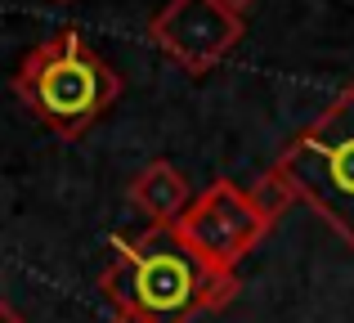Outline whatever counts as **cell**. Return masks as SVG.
Wrapping results in <instances>:
<instances>
[{
	"label": "cell",
	"instance_id": "cell-1",
	"mask_svg": "<svg viewBox=\"0 0 354 323\" xmlns=\"http://www.w3.org/2000/svg\"><path fill=\"white\" fill-rule=\"evenodd\" d=\"M117 256L99 274L113 323H193L238 297V274L211 270L175 229L113 238Z\"/></svg>",
	"mask_w": 354,
	"mask_h": 323
},
{
	"label": "cell",
	"instance_id": "cell-9",
	"mask_svg": "<svg viewBox=\"0 0 354 323\" xmlns=\"http://www.w3.org/2000/svg\"><path fill=\"white\" fill-rule=\"evenodd\" d=\"M220 5H225V9H229V14H238V18H247V14H251V9H256V5H260V0H220Z\"/></svg>",
	"mask_w": 354,
	"mask_h": 323
},
{
	"label": "cell",
	"instance_id": "cell-2",
	"mask_svg": "<svg viewBox=\"0 0 354 323\" xmlns=\"http://www.w3.org/2000/svg\"><path fill=\"white\" fill-rule=\"evenodd\" d=\"M14 95L54 135L77 140L121 99V72L77 27H59L50 41L23 54L14 72Z\"/></svg>",
	"mask_w": 354,
	"mask_h": 323
},
{
	"label": "cell",
	"instance_id": "cell-7",
	"mask_svg": "<svg viewBox=\"0 0 354 323\" xmlns=\"http://www.w3.org/2000/svg\"><path fill=\"white\" fill-rule=\"evenodd\" d=\"M251 198H256L260 207H265L269 216L278 220V216H283V211H287V207L296 202V189H292V184L283 180V171H278V166H269V171L260 175L256 184H251Z\"/></svg>",
	"mask_w": 354,
	"mask_h": 323
},
{
	"label": "cell",
	"instance_id": "cell-8",
	"mask_svg": "<svg viewBox=\"0 0 354 323\" xmlns=\"http://www.w3.org/2000/svg\"><path fill=\"white\" fill-rule=\"evenodd\" d=\"M0 323H27V315L14 306V301H5V297H0Z\"/></svg>",
	"mask_w": 354,
	"mask_h": 323
},
{
	"label": "cell",
	"instance_id": "cell-6",
	"mask_svg": "<svg viewBox=\"0 0 354 323\" xmlns=\"http://www.w3.org/2000/svg\"><path fill=\"white\" fill-rule=\"evenodd\" d=\"M193 198H198V193L189 189L184 171L171 166L166 158L148 162L144 171L130 180V207L148 220V229H175L180 216L193 207Z\"/></svg>",
	"mask_w": 354,
	"mask_h": 323
},
{
	"label": "cell",
	"instance_id": "cell-10",
	"mask_svg": "<svg viewBox=\"0 0 354 323\" xmlns=\"http://www.w3.org/2000/svg\"><path fill=\"white\" fill-rule=\"evenodd\" d=\"M54 5H72V0H54Z\"/></svg>",
	"mask_w": 354,
	"mask_h": 323
},
{
	"label": "cell",
	"instance_id": "cell-4",
	"mask_svg": "<svg viewBox=\"0 0 354 323\" xmlns=\"http://www.w3.org/2000/svg\"><path fill=\"white\" fill-rule=\"evenodd\" d=\"M274 229V216L251 198L247 189H238L234 180H211L207 189L193 198V207L180 216L175 234L193 247L198 261H207L211 270L238 274V265L265 243V234Z\"/></svg>",
	"mask_w": 354,
	"mask_h": 323
},
{
	"label": "cell",
	"instance_id": "cell-5",
	"mask_svg": "<svg viewBox=\"0 0 354 323\" xmlns=\"http://www.w3.org/2000/svg\"><path fill=\"white\" fill-rule=\"evenodd\" d=\"M148 36L189 77H207L242 45L247 18L229 14L220 0H166L148 23Z\"/></svg>",
	"mask_w": 354,
	"mask_h": 323
},
{
	"label": "cell",
	"instance_id": "cell-3",
	"mask_svg": "<svg viewBox=\"0 0 354 323\" xmlns=\"http://www.w3.org/2000/svg\"><path fill=\"white\" fill-rule=\"evenodd\" d=\"M278 171L296 198L354 247V86H346L283 153Z\"/></svg>",
	"mask_w": 354,
	"mask_h": 323
}]
</instances>
